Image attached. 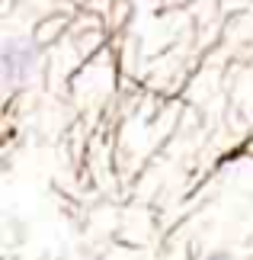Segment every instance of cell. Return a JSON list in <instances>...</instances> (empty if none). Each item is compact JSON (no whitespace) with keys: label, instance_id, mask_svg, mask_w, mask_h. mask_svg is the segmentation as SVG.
Listing matches in <instances>:
<instances>
[{"label":"cell","instance_id":"6da1fadb","mask_svg":"<svg viewBox=\"0 0 253 260\" xmlns=\"http://www.w3.org/2000/svg\"><path fill=\"white\" fill-rule=\"evenodd\" d=\"M32 68H35V45L7 39L4 42V77H7V84H16L23 77H29Z\"/></svg>","mask_w":253,"mask_h":260},{"label":"cell","instance_id":"7a4b0ae2","mask_svg":"<svg viewBox=\"0 0 253 260\" xmlns=\"http://www.w3.org/2000/svg\"><path fill=\"white\" fill-rule=\"evenodd\" d=\"M205 260H234V257H231L228 251H215V254H208Z\"/></svg>","mask_w":253,"mask_h":260}]
</instances>
